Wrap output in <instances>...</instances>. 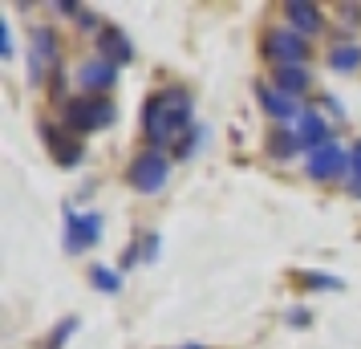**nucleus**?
Segmentation results:
<instances>
[{
    "instance_id": "nucleus-5",
    "label": "nucleus",
    "mask_w": 361,
    "mask_h": 349,
    "mask_svg": "<svg viewBox=\"0 0 361 349\" xmlns=\"http://www.w3.org/2000/svg\"><path fill=\"white\" fill-rule=\"evenodd\" d=\"M102 235V212H66V248L69 252H85L90 244H98Z\"/></svg>"
},
{
    "instance_id": "nucleus-18",
    "label": "nucleus",
    "mask_w": 361,
    "mask_h": 349,
    "mask_svg": "<svg viewBox=\"0 0 361 349\" xmlns=\"http://www.w3.org/2000/svg\"><path fill=\"white\" fill-rule=\"evenodd\" d=\"M305 284H309V288H329V293H337V288H341V276H333V272H305Z\"/></svg>"
},
{
    "instance_id": "nucleus-1",
    "label": "nucleus",
    "mask_w": 361,
    "mask_h": 349,
    "mask_svg": "<svg viewBox=\"0 0 361 349\" xmlns=\"http://www.w3.org/2000/svg\"><path fill=\"white\" fill-rule=\"evenodd\" d=\"M191 114H195V106H191V94L179 90V85H171L163 94H154V98L142 106V130L154 147H166V142H175L187 126H191Z\"/></svg>"
},
{
    "instance_id": "nucleus-7",
    "label": "nucleus",
    "mask_w": 361,
    "mask_h": 349,
    "mask_svg": "<svg viewBox=\"0 0 361 349\" xmlns=\"http://www.w3.org/2000/svg\"><path fill=\"white\" fill-rule=\"evenodd\" d=\"M57 61V33H53L49 25H37L33 29V53H29V82L41 85L45 78V69Z\"/></svg>"
},
{
    "instance_id": "nucleus-16",
    "label": "nucleus",
    "mask_w": 361,
    "mask_h": 349,
    "mask_svg": "<svg viewBox=\"0 0 361 349\" xmlns=\"http://www.w3.org/2000/svg\"><path fill=\"white\" fill-rule=\"evenodd\" d=\"M300 147H305V142L296 138V130H272V138H268V150H272L276 159H293Z\"/></svg>"
},
{
    "instance_id": "nucleus-21",
    "label": "nucleus",
    "mask_w": 361,
    "mask_h": 349,
    "mask_svg": "<svg viewBox=\"0 0 361 349\" xmlns=\"http://www.w3.org/2000/svg\"><path fill=\"white\" fill-rule=\"evenodd\" d=\"M142 244H147V248H142V260H154V256H159V244H163V240H159V235H147Z\"/></svg>"
},
{
    "instance_id": "nucleus-9",
    "label": "nucleus",
    "mask_w": 361,
    "mask_h": 349,
    "mask_svg": "<svg viewBox=\"0 0 361 349\" xmlns=\"http://www.w3.org/2000/svg\"><path fill=\"white\" fill-rule=\"evenodd\" d=\"M41 138L49 142L53 159H57L61 166H78V163H82V154H85L82 142H78V138H69V134H61L53 122H41Z\"/></svg>"
},
{
    "instance_id": "nucleus-8",
    "label": "nucleus",
    "mask_w": 361,
    "mask_h": 349,
    "mask_svg": "<svg viewBox=\"0 0 361 349\" xmlns=\"http://www.w3.org/2000/svg\"><path fill=\"white\" fill-rule=\"evenodd\" d=\"M345 166H349V154L337 142L309 150V179H337V175H345Z\"/></svg>"
},
{
    "instance_id": "nucleus-4",
    "label": "nucleus",
    "mask_w": 361,
    "mask_h": 349,
    "mask_svg": "<svg viewBox=\"0 0 361 349\" xmlns=\"http://www.w3.org/2000/svg\"><path fill=\"white\" fill-rule=\"evenodd\" d=\"M264 57H268V61H276V69L305 66L309 45H305V37L293 33V29H268V33H264Z\"/></svg>"
},
{
    "instance_id": "nucleus-17",
    "label": "nucleus",
    "mask_w": 361,
    "mask_h": 349,
    "mask_svg": "<svg viewBox=\"0 0 361 349\" xmlns=\"http://www.w3.org/2000/svg\"><path fill=\"white\" fill-rule=\"evenodd\" d=\"M90 281H94V288L110 293V297H114V293H122V276H118L114 268H94V272H90Z\"/></svg>"
},
{
    "instance_id": "nucleus-10",
    "label": "nucleus",
    "mask_w": 361,
    "mask_h": 349,
    "mask_svg": "<svg viewBox=\"0 0 361 349\" xmlns=\"http://www.w3.org/2000/svg\"><path fill=\"white\" fill-rule=\"evenodd\" d=\"M284 17H288V29L300 37H312L325 29V17H321V8L317 4H305V0H293V4H284Z\"/></svg>"
},
{
    "instance_id": "nucleus-6",
    "label": "nucleus",
    "mask_w": 361,
    "mask_h": 349,
    "mask_svg": "<svg viewBox=\"0 0 361 349\" xmlns=\"http://www.w3.org/2000/svg\"><path fill=\"white\" fill-rule=\"evenodd\" d=\"M114 82H118V66L114 61H106V57H85L82 66H78V85H82L90 98L106 94Z\"/></svg>"
},
{
    "instance_id": "nucleus-2",
    "label": "nucleus",
    "mask_w": 361,
    "mask_h": 349,
    "mask_svg": "<svg viewBox=\"0 0 361 349\" xmlns=\"http://www.w3.org/2000/svg\"><path fill=\"white\" fill-rule=\"evenodd\" d=\"M114 102L106 98H69L66 102V126L73 134H94V130H106L110 122H114Z\"/></svg>"
},
{
    "instance_id": "nucleus-19",
    "label": "nucleus",
    "mask_w": 361,
    "mask_h": 349,
    "mask_svg": "<svg viewBox=\"0 0 361 349\" xmlns=\"http://www.w3.org/2000/svg\"><path fill=\"white\" fill-rule=\"evenodd\" d=\"M78 329V321H73V317H69V321H61V325H57V329H53V337H49V349H61L69 341V333Z\"/></svg>"
},
{
    "instance_id": "nucleus-3",
    "label": "nucleus",
    "mask_w": 361,
    "mask_h": 349,
    "mask_svg": "<svg viewBox=\"0 0 361 349\" xmlns=\"http://www.w3.org/2000/svg\"><path fill=\"white\" fill-rule=\"evenodd\" d=\"M126 179H130V187L138 191V195H159V191L166 187V179H171V163H166L163 150H142V154L130 163Z\"/></svg>"
},
{
    "instance_id": "nucleus-11",
    "label": "nucleus",
    "mask_w": 361,
    "mask_h": 349,
    "mask_svg": "<svg viewBox=\"0 0 361 349\" xmlns=\"http://www.w3.org/2000/svg\"><path fill=\"white\" fill-rule=\"evenodd\" d=\"M98 57L114 61V66H122V61H134V45H130V37L122 33V29H114V25L98 29Z\"/></svg>"
},
{
    "instance_id": "nucleus-24",
    "label": "nucleus",
    "mask_w": 361,
    "mask_h": 349,
    "mask_svg": "<svg viewBox=\"0 0 361 349\" xmlns=\"http://www.w3.org/2000/svg\"><path fill=\"white\" fill-rule=\"evenodd\" d=\"M78 20H82L85 29H94V25H98V17H94V13H90V8H82V13H78Z\"/></svg>"
},
{
    "instance_id": "nucleus-22",
    "label": "nucleus",
    "mask_w": 361,
    "mask_h": 349,
    "mask_svg": "<svg viewBox=\"0 0 361 349\" xmlns=\"http://www.w3.org/2000/svg\"><path fill=\"white\" fill-rule=\"evenodd\" d=\"M288 325H296V329H305V325H309V313H305V309H296V313H288Z\"/></svg>"
},
{
    "instance_id": "nucleus-20",
    "label": "nucleus",
    "mask_w": 361,
    "mask_h": 349,
    "mask_svg": "<svg viewBox=\"0 0 361 349\" xmlns=\"http://www.w3.org/2000/svg\"><path fill=\"white\" fill-rule=\"evenodd\" d=\"M349 171H353V179H357L353 187H361V142H357L353 150H349Z\"/></svg>"
},
{
    "instance_id": "nucleus-13",
    "label": "nucleus",
    "mask_w": 361,
    "mask_h": 349,
    "mask_svg": "<svg viewBox=\"0 0 361 349\" xmlns=\"http://www.w3.org/2000/svg\"><path fill=\"white\" fill-rule=\"evenodd\" d=\"M256 98H260V106H264V110H268L272 118H276V122L300 118V110H296V102L288 98V94H280L276 85H256Z\"/></svg>"
},
{
    "instance_id": "nucleus-23",
    "label": "nucleus",
    "mask_w": 361,
    "mask_h": 349,
    "mask_svg": "<svg viewBox=\"0 0 361 349\" xmlns=\"http://www.w3.org/2000/svg\"><path fill=\"white\" fill-rule=\"evenodd\" d=\"M138 256H142L138 248H126V252H122V268H134V264H138Z\"/></svg>"
},
{
    "instance_id": "nucleus-12",
    "label": "nucleus",
    "mask_w": 361,
    "mask_h": 349,
    "mask_svg": "<svg viewBox=\"0 0 361 349\" xmlns=\"http://www.w3.org/2000/svg\"><path fill=\"white\" fill-rule=\"evenodd\" d=\"M329 122L321 114H312V110H300V118H296V138L305 142L309 150H317V147H325V142H333L329 138Z\"/></svg>"
},
{
    "instance_id": "nucleus-15",
    "label": "nucleus",
    "mask_w": 361,
    "mask_h": 349,
    "mask_svg": "<svg viewBox=\"0 0 361 349\" xmlns=\"http://www.w3.org/2000/svg\"><path fill=\"white\" fill-rule=\"evenodd\" d=\"M329 69H337V73H353L361 69V45H337V49H329Z\"/></svg>"
},
{
    "instance_id": "nucleus-14",
    "label": "nucleus",
    "mask_w": 361,
    "mask_h": 349,
    "mask_svg": "<svg viewBox=\"0 0 361 349\" xmlns=\"http://www.w3.org/2000/svg\"><path fill=\"white\" fill-rule=\"evenodd\" d=\"M309 69L305 66H284V69H276V90L280 94H288V98H296V94H305L309 90Z\"/></svg>"
},
{
    "instance_id": "nucleus-25",
    "label": "nucleus",
    "mask_w": 361,
    "mask_h": 349,
    "mask_svg": "<svg viewBox=\"0 0 361 349\" xmlns=\"http://www.w3.org/2000/svg\"><path fill=\"white\" fill-rule=\"evenodd\" d=\"M183 349H203V345H195V341H191V345H183Z\"/></svg>"
}]
</instances>
